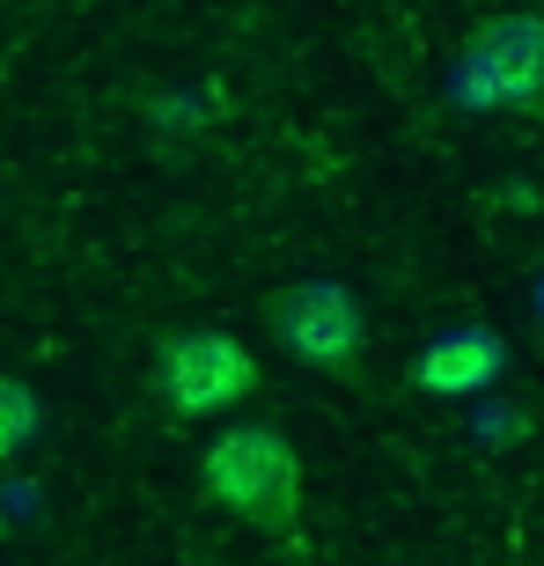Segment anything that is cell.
Here are the masks:
<instances>
[{
	"label": "cell",
	"instance_id": "cell-4",
	"mask_svg": "<svg viewBox=\"0 0 544 566\" xmlns=\"http://www.w3.org/2000/svg\"><path fill=\"white\" fill-rule=\"evenodd\" d=\"M265 324L294 360H310V368H324V376H354L360 346H368L360 302L338 287V280H287V287H272Z\"/></svg>",
	"mask_w": 544,
	"mask_h": 566
},
{
	"label": "cell",
	"instance_id": "cell-7",
	"mask_svg": "<svg viewBox=\"0 0 544 566\" xmlns=\"http://www.w3.org/2000/svg\"><path fill=\"white\" fill-rule=\"evenodd\" d=\"M0 530H8V507H0Z\"/></svg>",
	"mask_w": 544,
	"mask_h": 566
},
{
	"label": "cell",
	"instance_id": "cell-2",
	"mask_svg": "<svg viewBox=\"0 0 544 566\" xmlns=\"http://www.w3.org/2000/svg\"><path fill=\"white\" fill-rule=\"evenodd\" d=\"M463 111H523L544 118V15H493L463 44L449 74Z\"/></svg>",
	"mask_w": 544,
	"mask_h": 566
},
{
	"label": "cell",
	"instance_id": "cell-1",
	"mask_svg": "<svg viewBox=\"0 0 544 566\" xmlns=\"http://www.w3.org/2000/svg\"><path fill=\"white\" fill-rule=\"evenodd\" d=\"M199 485L221 515L265 537H294L302 523V457L280 427H221L199 457Z\"/></svg>",
	"mask_w": 544,
	"mask_h": 566
},
{
	"label": "cell",
	"instance_id": "cell-6",
	"mask_svg": "<svg viewBox=\"0 0 544 566\" xmlns=\"http://www.w3.org/2000/svg\"><path fill=\"white\" fill-rule=\"evenodd\" d=\"M38 427H44V405H38V390L22 376H0V463H15L30 441H38Z\"/></svg>",
	"mask_w": 544,
	"mask_h": 566
},
{
	"label": "cell",
	"instance_id": "cell-3",
	"mask_svg": "<svg viewBox=\"0 0 544 566\" xmlns=\"http://www.w3.org/2000/svg\"><path fill=\"white\" fill-rule=\"evenodd\" d=\"M155 390L177 420H213V412H236V405L258 390V354L236 332H169L155 346Z\"/></svg>",
	"mask_w": 544,
	"mask_h": 566
},
{
	"label": "cell",
	"instance_id": "cell-5",
	"mask_svg": "<svg viewBox=\"0 0 544 566\" xmlns=\"http://www.w3.org/2000/svg\"><path fill=\"white\" fill-rule=\"evenodd\" d=\"M508 346L493 332H441L419 346L412 360V390H427V398H479L485 382L501 376Z\"/></svg>",
	"mask_w": 544,
	"mask_h": 566
}]
</instances>
